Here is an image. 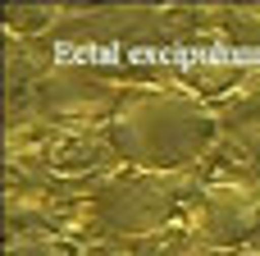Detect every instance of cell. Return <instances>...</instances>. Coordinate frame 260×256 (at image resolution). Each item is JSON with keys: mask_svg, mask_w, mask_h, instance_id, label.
<instances>
[{"mask_svg": "<svg viewBox=\"0 0 260 256\" xmlns=\"http://www.w3.org/2000/svg\"><path fill=\"white\" fill-rule=\"evenodd\" d=\"M183 202V188L169 174H119L101 192V224L114 234H160Z\"/></svg>", "mask_w": 260, "mask_h": 256, "instance_id": "obj_2", "label": "cell"}, {"mask_svg": "<svg viewBox=\"0 0 260 256\" xmlns=\"http://www.w3.org/2000/svg\"><path fill=\"white\" fill-rule=\"evenodd\" d=\"M197 224H201V234H206L215 247H238V243H247V238L256 234L260 202L247 188H238V183H219V188H210V192L201 197Z\"/></svg>", "mask_w": 260, "mask_h": 256, "instance_id": "obj_3", "label": "cell"}, {"mask_svg": "<svg viewBox=\"0 0 260 256\" xmlns=\"http://www.w3.org/2000/svg\"><path fill=\"white\" fill-rule=\"evenodd\" d=\"M142 256H210V252L201 243H192L187 234H165V238L151 243V252H142Z\"/></svg>", "mask_w": 260, "mask_h": 256, "instance_id": "obj_4", "label": "cell"}, {"mask_svg": "<svg viewBox=\"0 0 260 256\" xmlns=\"http://www.w3.org/2000/svg\"><path fill=\"white\" fill-rule=\"evenodd\" d=\"M219 133V115L183 87H137L110 119L114 151L146 174H174L197 165Z\"/></svg>", "mask_w": 260, "mask_h": 256, "instance_id": "obj_1", "label": "cell"}]
</instances>
